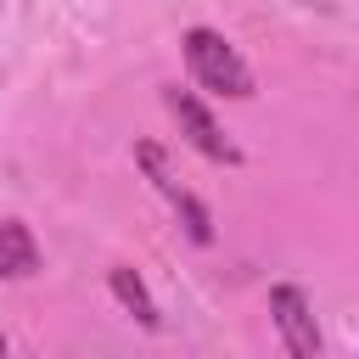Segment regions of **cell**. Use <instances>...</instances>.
Instances as JSON below:
<instances>
[{
	"label": "cell",
	"mask_w": 359,
	"mask_h": 359,
	"mask_svg": "<svg viewBox=\"0 0 359 359\" xmlns=\"http://www.w3.org/2000/svg\"><path fill=\"white\" fill-rule=\"evenodd\" d=\"M135 163H140V174L151 180V191L168 202V213L180 219V230H185L196 247H208V241H213V213H208V202H202L191 185H180V174L168 168V151H163L157 140H135Z\"/></svg>",
	"instance_id": "2"
},
{
	"label": "cell",
	"mask_w": 359,
	"mask_h": 359,
	"mask_svg": "<svg viewBox=\"0 0 359 359\" xmlns=\"http://www.w3.org/2000/svg\"><path fill=\"white\" fill-rule=\"evenodd\" d=\"M0 275L6 280H28L39 275V241L22 219H0Z\"/></svg>",
	"instance_id": "5"
},
{
	"label": "cell",
	"mask_w": 359,
	"mask_h": 359,
	"mask_svg": "<svg viewBox=\"0 0 359 359\" xmlns=\"http://www.w3.org/2000/svg\"><path fill=\"white\" fill-rule=\"evenodd\" d=\"M163 107H168V118L180 123V135H185V146H196L208 163H219V168H236L241 163V146L213 123V112L196 101V90H180V84H163Z\"/></svg>",
	"instance_id": "3"
},
{
	"label": "cell",
	"mask_w": 359,
	"mask_h": 359,
	"mask_svg": "<svg viewBox=\"0 0 359 359\" xmlns=\"http://www.w3.org/2000/svg\"><path fill=\"white\" fill-rule=\"evenodd\" d=\"M269 320H275L292 359H320V325H314V303L303 297V286H275L269 292Z\"/></svg>",
	"instance_id": "4"
},
{
	"label": "cell",
	"mask_w": 359,
	"mask_h": 359,
	"mask_svg": "<svg viewBox=\"0 0 359 359\" xmlns=\"http://www.w3.org/2000/svg\"><path fill=\"white\" fill-rule=\"evenodd\" d=\"M107 286H112V297H118V303H123V309H129L146 331H157V320H163V314H157V303H151L146 280H140L129 264H112V269H107Z\"/></svg>",
	"instance_id": "6"
},
{
	"label": "cell",
	"mask_w": 359,
	"mask_h": 359,
	"mask_svg": "<svg viewBox=\"0 0 359 359\" xmlns=\"http://www.w3.org/2000/svg\"><path fill=\"white\" fill-rule=\"evenodd\" d=\"M0 359H6V331H0Z\"/></svg>",
	"instance_id": "7"
},
{
	"label": "cell",
	"mask_w": 359,
	"mask_h": 359,
	"mask_svg": "<svg viewBox=\"0 0 359 359\" xmlns=\"http://www.w3.org/2000/svg\"><path fill=\"white\" fill-rule=\"evenodd\" d=\"M180 50H185V67H191V79H196L202 90H213V95H224V101H252V95H258L252 67L241 62V50H236L224 34H213V28H185Z\"/></svg>",
	"instance_id": "1"
}]
</instances>
